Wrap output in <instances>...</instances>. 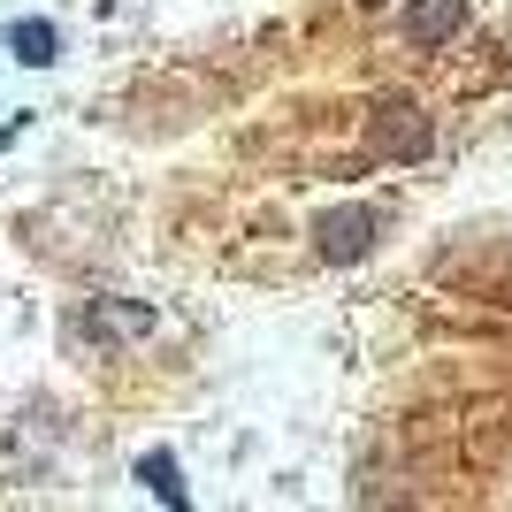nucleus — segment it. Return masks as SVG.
I'll return each mask as SVG.
<instances>
[{"instance_id": "nucleus-1", "label": "nucleus", "mask_w": 512, "mask_h": 512, "mask_svg": "<svg viewBox=\"0 0 512 512\" xmlns=\"http://www.w3.org/2000/svg\"><path fill=\"white\" fill-rule=\"evenodd\" d=\"M375 230H383V222H375V207H337V214H321V260H360L367 245H375Z\"/></svg>"}, {"instance_id": "nucleus-2", "label": "nucleus", "mask_w": 512, "mask_h": 512, "mask_svg": "<svg viewBox=\"0 0 512 512\" xmlns=\"http://www.w3.org/2000/svg\"><path fill=\"white\" fill-rule=\"evenodd\" d=\"M375 146L398 153V161H421V153H428V115H421V107H406V100L375 107Z\"/></svg>"}, {"instance_id": "nucleus-3", "label": "nucleus", "mask_w": 512, "mask_h": 512, "mask_svg": "<svg viewBox=\"0 0 512 512\" xmlns=\"http://www.w3.org/2000/svg\"><path fill=\"white\" fill-rule=\"evenodd\" d=\"M467 23V0H406V39L413 46H451Z\"/></svg>"}, {"instance_id": "nucleus-4", "label": "nucleus", "mask_w": 512, "mask_h": 512, "mask_svg": "<svg viewBox=\"0 0 512 512\" xmlns=\"http://www.w3.org/2000/svg\"><path fill=\"white\" fill-rule=\"evenodd\" d=\"M8 54H16L23 69H46L54 54H62V31H54L46 16H16L8 23Z\"/></svg>"}, {"instance_id": "nucleus-5", "label": "nucleus", "mask_w": 512, "mask_h": 512, "mask_svg": "<svg viewBox=\"0 0 512 512\" xmlns=\"http://www.w3.org/2000/svg\"><path fill=\"white\" fill-rule=\"evenodd\" d=\"M138 482H146L161 505H192V490L176 482V459H169V451H146V459H138Z\"/></svg>"}, {"instance_id": "nucleus-6", "label": "nucleus", "mask_w": 512, "mask_h": 512, "mask_svg": "<svg viewBox=\"0 0 512 512\" xmlns=\"http://www.w3.org/2000/svg\"><path fill=\"white\" fill-rule=\"evenodd\" d=\"M146 306H92V329H107V337H138L146 329Z\"/></svg>"}, {"instance_id": "nucleus-7", "label": "nucleus", "mask_w": 512, "mask_h": 512, "mask_svg": "<svg viewBox=\"0 0 512 512\" xmlns=\"http://www.w3.org/2000/svg\"><path fill=\"white\" fill-rule=\"evenodd\" d=\"M16 130H23V123H8V130H0V153H8V146H16Z\"/></svg>"}]
</instances>
